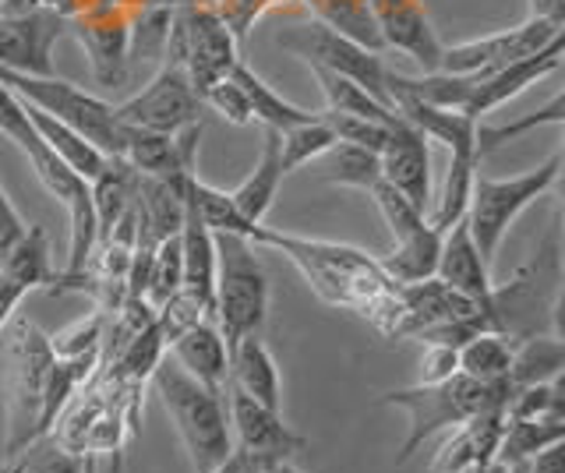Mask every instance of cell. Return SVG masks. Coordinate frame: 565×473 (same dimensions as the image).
I'll return each mask as SVG.
<instances>
[{"label": "cell", "mask_w": 565, "mask_h": 473, "mask_svg": "<svg viewBox=\"0 0 565 473\" xmlns=\"http://www.w3.org/2000/svg\"><path fill=\"white\" fill-rule=\"evenodd\" d=\"M255 248H273L282 258H290L305 283L322 297L326 304L343 308L367 319L382 336H396L399 322V283L385 276L379 258H371L361 248L335 240H311L273 230V226H255Z\"/></svg>", "instance_id": "obj_1"}, {"label": "cell", "mask_w": 565, "mask_h": 473, "mask_svg": "<svg viewBox=\"0 0 565 473\" xmlns=\"http://www.w3.org/2000/svg\"><path fill=\"white\" fill-rule=\"evenodd\" d=\"M505 399H509L505 385H484L459 372L441 381H417V385H406V389H393L379 396L382 407H399L411 413V431H406V442L396 452V463L411 460L428 438L467 424V420L481 417L488 410H502Z\"/></svg>", "instance_id": "obj_2"}, {"label": "cell", "mask_w": 565, "mask_h": 473, "mask_svg": "<svg viewBox=\"0 0 565 473\" xmlns=\"http://www.w3.org/2000/svg\"><path fill=\"white\" fill-rule=\"evenodd\" d=\"M152 385H156V396L163 399L167 413L173 417L177 431L184 438L194 473H209L212 466H220L230 455V449H234L230 413H226V389L223 393L209 389V385L191 378L184 367L170 357H163L152 367Z\"/></svg>", "instance_id": "obj_3"}, {"label": "cell", "mask_w": 565, "mask_h": 473, "mask_svg": "<svg viewBox=\"0 0 565 473\" xmlns=\"http://www.w3.org/2000/svg\"><path fill=\"white\" fill-rule=\"evenodd\" d=\"M53 350L50 336L29 319H18L8 336V438L4 460L50 434L46 402H50Z\"/></svg>", "instance_id": "obj_4"}, {"label": "cell", "mask_w": 565, "mask_h": 473, "mask_svg": "<svg viewBox=\"0 0 565 473\" xmlns=\"http://www.w3.org/2000/svg\"><path fill=\"white\" fill-rule=\"evenodd\" d=\"M269 311V276L255 258V244L237 234H216V293H212V319H216L226 350L244 336H255Z\"/></svg>", "instance_id": "obj_5"}, {"label": "cell", "mask_w": 565, "mask_h": 473, "mask_svg": "<svg viewBox=\"0 0 565 473\" xmlns=\"http://www.w3.org/2000/svg\"><path fill=\"white\" fill-rule=\"evenodd\" d=\"M0 85H8L14 96H22L43 114L64 120L67 128H75L103 155H124L128 125L114 114V103L85 93L75 82H64L57 75H18L8 72V67H0Z\"/></svg>", "instance_id": "obj_6"}, {"label": "cell", "mask_w": 565, "mask_h": 473, "mask_svg": "<svg viewBox=\"0 0 565 473\" xmlns=\"http://www.w3.org/2000/svg\"><path fill=\"white\" fill-rule=\"evenodd\" d=\"M558 178H562V155H552V160L541 163L537 170L516 173V178H505V181L484 178L481 170L473 173L463 223L488 266L494 261V251H499L509 226L520 219L526 205H534L541 195H547V191L558 184Z\"/></svg>", "instance_id": "obj_7"}, {"label": "cell", "mask_w": 565, "mask_h": 473, "mask_svg": "<svg viewBox=\"0 0 565 473\" xmlns=\"http://www.w3.org/2000/svg\"><path fill=\"white\" fill-rule=\"evenodd\" d=\"M163 61L184 67L194 93L202 96L216 82L230 78V72L237 67V61H241L237 36L216 8L184 4V8H177L170 19Z\"/></svg>", "instance_id": "obj_8"}, {"label": "cell", "mask_w": 565, "mask_h": 473, "mask_svg": "<svg viewBox=\"0 0 565 473\" xmlns=\"http://www.w3.org/2000/svg\"><path fill=\"white\" fill-rule=\"evenodd\" d=\"M276 43L282 50H290L294 57L308 61L315 67H326V72H335L350 82H358L361 89H367L379 103L388 107V89H385V72L388 67L382 64L379 54H371L361 43H353L340 32L326 29L322 22H308V25H294V29H282ZM393 110V107H388Z\"/></svg>", "instance_id": "obj_9"}, {"label": "cell", "mask_w": 565, "mask_h": 473, "mask_svg": "<svg viewBox=\"0 0 565 473\" xmlns=\"http://www.w3.org/2000/svg\"><path fill=\"white\" fill-rule=\"evenodd\" d=\"M562 29L565 22L555 19H537L530 14L526 22L512 25L494 32V36H481V40H467V43H456L441 50V67L438 72H449V75H491L499 67L512 64V61H523L537 50L552 46L555 40H562Z\"/></svg>", "instance_id": "obj_10"}, {"label": "cell", "mask_w": 565, "mask_h": 473, "mask_svg": "<svg viewBox=\"0 0 565 473\" xmlns=\"http://www.w3.org/2000/svg\"><path fill=\"white\" fill-rule=\"evenodd\" d=\"M114 114L124 120L128 128L141 131H156V135H177L181 128L202 120V96L194 93L191 78L184 75V67H177L163 61L156 67V75L141 93L131 99H124L114 107Z\"/></svg>", "instance_id": "obj_11"}, {"label": "cell", "mask_w": 565, "mask_h": 473, "mask_svg": "<svg viewBox=\"0 0 565 473\" xmlns=\"http://www.w3.org/2000/svg\"><path fill=\"white\" fill-rule=\"evenodd\" d=\"M71 19L57 8H4L0 11V67L18 75H53V46Z\"/></svg>", "instance_id": "obj_12"}, {"label": "cell", "mask_w": 565, "mask_h": 473, "mask_svg": "<svg viewBox=\"0 0 565 473\" xmlns=\"http://www.w3.org/2000/svg\"><path fill=\"white\" fill-rule=\"evenodd\" d=\"M78 43L85 46L93 75L103 85H124L131 75V19H124L120 8H85V14H71Z\"/></svg>", "instance_id": "obj_13"}, {"label": "cell", "mask_w": 565, "mask_h": 473, "mask_svg": "<svg viewBox=\"0 0 565 473\" xmlns=\"http://www.w3.org/2000/svg\"><path fill=\"white\" fill-rule=\"evenodd\" d=\"M226 413H230V424L237 431V445L262 455V460L287 463L290 455L308 449V438L282 424L279 410L262 407L258 399L244 396L234 385H226Z\"/></svg>", "instance_id": "obj_14"}, {"label": "cell", "mask_w": 565, "mask_h": 473, "mask_svg": "<svg viewBox=\"0 0 565 473\" xmlns=\"http://www.w3.org/2000/svg\"><path fill=\"white\" fill-rule=\"evenodd\" d=\"M382 178L393 184L403 198H411L424 216L431 208V149L428 138L417 128L396 117V125L388 128V138L379 152Z\"/></svg>", "instance_id": "obj_15"}, {"label": "cell", "mask_w": 565, "mask_h": 473, "mask_svg": "<svg viewBox=\"0 0 565 473\" xmlns=\"http://www.w3.org/2000/svg\"><path fill=\"white\" fill-rule=\"evenodd\" d=\"M375 22L382 32V43L399 50V54L414 57L420 72H438L441 67V40L424 14L420 0H371Z\"/></svg>", "instance_id": "obj_16"}, {"label": "cell", "mask_w": 565, "mask_h": 473, "mask_svg": "<svg viewBox=\"0 0 565 473\" xmlns=\"http://www.w3.org/2000/svg\"><path fill=\"white\" fill-rule=\"evenodd\" d=\"M562 67V40H555L552 46H544L537 50V54H530L523 61H512L505 67H499V72H491V75H481L473 82V93L467 99V107L463 114L473 117V120H481L484 114L491 110H499L502 103L509 99H516L523 89H530L534 82L547 78V75H555Z\"/></svg>", "instance_id": "obj_17"}, {"label": "cell", "mask_w": 565, "mask_h": 473, "mask_svg": "<svg viewBox=\"0 0 565 473\" xmlns=\"http://www.w3.org/2000/svg\"><path fill=\"white\" fill-rule=\"evenodd\" d=\"M491 266L481 258L477 251V244L467 230V223L459 219L452 223L446 237H441V251H438V269L435 276L441 283H449L452 290L473 297V301L481 304H491V293H494V283H491Z\"/></svg>", "instance_id": "obj_18"}, {"label": "cell", "mask_w": 565, "mask_h": 473, "mask_svg": "<svg viewBox=\"0 0 565 473\" xmlns=\"http://www.w3.org/2000/svg\"><path fill=\"white\" fill-rule=\"evenodd\" d=\"M505 413L502 410H488L481 417L467 420V424L452 428V438L438 449L431 473H470L477 466H484L494 460V449H499Z\"/></svg>", "instance_id": "obj_19"}, {"label": "cell", "mask_w": 565, "mask_h": 473, "mask_svg": "<svg viewBox=\"0 0 565 473\" xmlns=\"http://www.w3.org/2000/svg\"><path fill=\"white\" fill-rule=\"evenodd\" d=\"M167 350L191 378H199L202 385H209V389H216V393L226 389L230 350H226V340H223L216 319H205L194 329H188L184 336H177Z\"/></svg>", "instance_id": "obj_20"}, {"label": "cell", "mask_w": 565, "mask_h": 473, "mask_svg": "<svg viewBox=\"0 0 565 473\" xmlns=\"http://www.w3.org/2000/svg\"><path fill=\"white\" fill-rule=\"evenodd\" d=\"M226 385H234L244 396L258 399L262 407L279 410L282 402V389H279V367L273 350L262 343V336H244L230 346V375Z\"/></svg>", "instance_id": "obj_21"}, {"label": "cell", "mask_w": 565, "mask_h": 473, "mask_svg": "<svg viewBox=\"0 0 565 473\" xmlns=\"http://www.w3.org/2000/svg\"><path fill=\"white\" fill-rule=\"evenodd\" d=\"M181 290L194 293L212 308V293H216V234L202 223L191 202L181 223Z\"/></svg>", "instance_id": "obj_22"}, {"label": "cell", "mask_w": 565, "mask_h": 473, "mask_svg": "<svg viewBox=\"0 0 565 473\" xmlns=\"http://www.w3.org/2000/svg\"><path fill=\"white\" fill-rule=\"evenodd\" d=\"M282 178H287V173H282V163H279V131L265 128V142H262V155H258L255 170L230 191V198H234V205L241 208V216L252 223H262L279 195Z\"/></svg>", "instance_id": "obj_23"}, {"label": "cell", "mask_w": 565, "mask_h": 473, "mask_svg": "<svg viewBox=\"0 0 565 473\" xmlns=\"http://www.w3.org/2000/svg\"><path fill=\"white\" fill-rule=\"evenodd\" d=\"M88 195H93L96 226H99V240H103V237H110V230L124 219V213L135 205L138 173L131 170V163H124L120 155H106L99 173L88 181Z\"/></svg>", "instance_id": "obj_24"}, {"label": "cell", "mask_w": 565, "mask_h": 473, "mask_svg": "<svg viewBox=\"0 0 565 473\" xmlns=\"http://www.w3.org/2000/svg\"><path fill=\"white\" fill-rule=\"evenodd\" d=\"M441 230H435L431 223H424L420 230L411 237L393 240V251H385L379 258V266L393 283H420V279H431L438 269V251H441Z\"/></svg>", "instance_id": "obj_25"}, {"label": "cell", "mask_w": 565, "mask_h": 473, "mask_svg": "<svg viewBox=\"0 0 565 473\" xmlns=\"http://www.w3.org/2000/svg\"><path fill=\"white\" fill-rule=\"evenodd\" d=\"M124 163H131L135 173L141 178H191L194 166L177 149L173 135H156V131H141L128 128L124 135Z\"/></svg>", "instance_id": "obj_26"}, {"label": "cell", "mask_w": 565, "mask_h": 473, "mask_svg": "<svg viewBox=\"0 0 565 473\" xmlns=\"http://www.w3.org/2000/svg\"><path fill=\"white\" fill-rule=\"evenodd\" d=\"M565 367V343L558 336H520L512 343V364H509V393L523 385H541L562 378Z\"/></svg>", "instance_id": "obj_27"}, {"label": "cell", "mask_w": 565, "mask_h": 473, "mask_svg": "<svg viewBox=\"0 0 565 473\" xmlns=\"http://www.w3.org/2000/svg\"><path fill=\"white\" fill-rule=\"evenodd\" d=\"M305 8L315 14V22H322L326 29L361 43L371 54H382L385 50L371 0H305Z\"/></svg>", "instance_id": "obj_28"}, {"label": "cell", "mask_w": 565, "mask_h": 473, "mask_svg": "<svg viewBox=\"0 0 565 473\" xmlns=\"http://www.w3.org/2000/svg\"><path fill=\"white\" fill-rule=\"evenodd\" d=\"M555 442H565V417H505L494 460L502 466L526 463Z\"/></svg>", "instance_id": "obj_29"}, {"label": "cell", "mask_w": 565, "mask_h": 473, "mask_svg": "<svg viewBox=\"0 0 565 473\" xmlns=\"http://www.w3.org/2000/svg\"><path fill=\"white\" fill-rule=\"evenodd\" d=\"M512 336L505 332H477L463 346H456V372L484 385H505L512 364Z\"/></svg>", "instance_id": "obj_30"}, {"label": "cell", "mask_w": 565, "mask_h": 473, "mask_svg": "<svg viewBox=\"0 0 565 473\" xmlns=\"http://www.w3.org/2000/svg\"><path fill=\"white\" fill-rule=\"evenodd\" d=\"M25 110H29V120H32V128L40 131L43 142L61 155V160L78 173V178L85 181H93L99 166L106 163V155L93 146V142H85V138L75 131V128H67L64 120L57 117H50L43 114L40 107H32V103H25Z\"/></svg>", "instance_id": "obj_31"}, {"label": "cell", "mask_w": 565, "mask_h": 473, "mask_svg": "<svg viewBox=\"0 0 565 473\" xmlns=\"http://www.w3.org/2000/svg\"><path fill=\"white\" fill-rule=\"evenodd\" d=\"M0 272H8L14 283H22L29 293L40 287H53V261H50V237L43 226H25L11 248L0 258Z\"/></svg>", "instance_id": "obj_32"}, {"label": "cell", "mask_w": 565, "mask_h": 473, "mask_svg": "<svg viewBox=\"0 0 565 473\" xmlns=\"http://www.w3.org/2000/svg\"><path fill=\"white\" fill-rule=\"evenodd\" d=\"M230 78H234V82L241 85V93H244V99H247V107H252V120H258L262 128L287 131V128L305 125V120L311 117L308 110L294 107L290 99H282V96L273 89V85H265L244 61H237V67L230 72Z\"/></svg>", "instance_id": "obj_33"}, {"label": "cell", "mask_w": 565, "mask_h": 473, "mask_svg": "<svg viewBox=\"0 0 565 473\" xmlns=\"http://www.w3.org/2000/svg\"><path fill=\"white\" fill-rule=\"evenodd\" d=\"M315 163H318V173H322V181L343 184V187H358V191H367L371 184L382 178L379 152L350 146V142L329 146Z\"/></svg>", "instance_id": "obj_34"}, {"label": "cell", "mask_w": 565, "mask_h": 473, "mask_svg": "<svg viewBox=\"0 0 565 473\" xmlns=\"http://www.w3.org/2000/svg\"><path fill=\"white\" fill-rule=\"evenodd\" d=\"M188 202L194 205V213L202 216V223L209 226L212 234H237V237H247L252 240L255 226L252 219L241 216V208L234 205V198H230V191H220L212 184H202L199 173L188 181Z\"/></svg>", "instance_id": "obj_35"}, {"label": "cell", "mask_w": 565, "mask_h": 473, "mask_svg": "<svg viewBox=\"0 0 565 473\" xmlns=\"http://www.w3.org/2000/svg\"><path fill=\"white\" fill-rule=\"evenodd\" d=\"M308 67H311V75L318 78V85H322V93H326V110L382 120V125H393V120H396V114L388 110L385 103H379L367 89H361L358 82H350V78L335 75V72H326V67H315V64H308Z\"/></svg>", "instance_id": "obj_36"}, {"label": "cell", "mask_w": 565, "mask_h": 473, "mask_svg": "<svg viewBox=\"0 0 565 473\" xmlns=\"http://www.w3.org/2000/svg\"><path fill=\"white\" fill-rule=\"evenodd\" d=\"M477 166H481V160H477V155H449L446 184H441V195H438L435 208L428 213V223L435 226V230L446 234L452 223L463 219L467 202H470V184H473Z\"/></svg>", "instance_id": "obj_37"}, {"label": "cell", "mask_w": 565, "mask_h": 473, "mask_svg": "<svg viewBox=\"0 0 565 473\" xmlns=\"http://www.w3.org/2000/svg\"><path fill=\"white\" fill-rule=\"evenodd\" d=\"M329 146H335V135H332V128L318 114H311L305 125L279 131V163H282V173H294L300 166L315 163Z\"/></svg>", "instance_id": "obj_38"}, {"label": "cell", "mask_w": 565, "mask_h": 473, "mask_svg": "<svg viewBox=\"0 0 565 473\" xmlns=\"http://www.w3.org/2000/svg\"><path fill=\"white\" fill-rule=\"evenodd\" d=\"M82 466H85V455H75L53 434H43L22 452L8 455L0 473H82Z\"/></svg>", "instance_id": "obj_39"}, {"label": "cell", "mask_w": 565, "mask_h": 473, "mask_svg": "<svg viewBox=\"0 0 565 473\" xmlns=\"http://www.w3.org/2000/svg\"><path fill=\"white\" fill-rule=\"evenodd\" d=\"M367 195H371V202H375L379 216L385 219V226H388V234H393V240L411 237L414 230H420V226L428 223V216H424L411 198H403L399 191H396L393 184H388L385 178H379L375 184H371V187H367Z\"/></svg>", "instance_id": "obj_40"}, {"label": "cell", "mask_w": 565, "mask_h": 473, "mask_svg": "<svg viewBox=\"0 0 565 473\" xmlns=\"http://www.w3.org/2000/svg\"><path fill=\"white\" fill-rule=\"evenodd\" d=\"M565 385L562 378L555 381H541V385H523V389H512L502 413L505 417H565Z\"/></svg>", "instance_id": "obj_41"}, {"label": "cell", "mask_w": 565, "mask_h": 473, "mask_svg": "<svg viewBox=\"0 0 565 473\" xmlns=\"http://www.w3.org/2000/svg\"><path fill=\"white\" fill-rule=\"evenodd\" d=\"M562 117H565V96L555 93L552 103H547L544 110L537 114H530V117H520V120H512V125H499V128H484V125H477V152H491V149H499L505 142H512L516 135L530 131V128H541V125H555L562 128Z\"/></svg>", "instance_id": "obj_42"}, {"label": "cell", "mask_w": 565, "mask_h": 473, "mask_svg": "<svg viewBox=\"0 0 565 473\" xmlns=\"http://www.w3.org/2000/svg\"><path fill=\"white\" fill-rule=\"evenodd\" d=\"M332 128L335 142H350V146H361V149H371V152H382L385 138H388V128L396 125H382V120H367V117H353V114H335V110H322L318 114Z\"/></svg>", "instance_id": "obj_43"}, {"label": "cell", "mask_w": 565, "mask_h": 473, "mask_svg": "<svg viewBox=\"0 0 565 473\" xmlns=\"http://www.w3.org/2000/svg\"><path fill=\"white\" fill-rule=\"evenodd\" d=\"M106 319L110 314H88V319H78L75 325H67L57 336H50V350L57 357H82V354H93V350H103L106 343Z\"/></svg>", "instance_id": "obj_44"}, {"label": "cell", "mask_w": 565, "mask_h": 473, "mask_svg": "<svg viewBox=\"0 0 565 473\" xmlns=\"http://www.w3.org/2000/svg\"><path fill=\"white\" fill-rule=\"evenodd\" d=\"M202 107H212L220 117H226L230 125H252V107H247V99L241 93V85L234 78H223L216 82L212 89L202 93Z\"/></svg>", "instance_id": "obj_45"}, {"label": "cell", "mask_w": 565, "mask_h": 473, "mask_svg": "<svg viewBox=\"0 0 565 473\" xmlns=\"http://www.w3.org/2000/svg\"><path fill=\"white\" fill-rule=\"evenodd\" d=\"M424 375L420 381H441L456 375V346H441V343H428L424 346Z\"/></svg>", "instance_id": "obj_46"}, {"label": "cell", "mask_w": 565, "mask_h": 473, "mask_svg": "<svg viewBox=\"0 0 565 473\" xmlns=\"http://www.w3.org/2000/svg\"><path fill=\"white\" fill-rule=\"evenodd\" d=\"M25 219L18 216V208L11 205V198H8V191L0 187V258H4V251L11 248V244L22 237V230H25Z\"/></svg>", "instance_id": "obj_47"}, {"label": "cell", "mask_w": 565, "mask_h": 473, "mask_svg": "<svg viewBox=\"0 0 565 473\" xmlns=\"http://www.w3.org/2000/svg\"><path fill=\"white\" fill-rule=\"evenodd\" d=\"M276 463H269V460H262V455H255V452H247V449H241V445H234L230 449V455L220 463V466H212L209 473H265V470H273Z\"/></svg>", "instance_id": "obj_48"}, {"label": "cell", "mask_w": 565, "mask_h": 473, "mask_svg": "<svg viewBox=\"0 0 565 473\" xmlns=\"http://www.w3.org/2000/svg\"><path fill=\"white\" fill-rule=\"evenodd\" d=\"M25 287L14 283V279L8 272H0V329H4L11 319H14V308L25 301Z\"/></svg>", "instance_id": "obj_49"}, {"label": "cell", "mask_w": 565, "mask_h": 473, "mask_svg": "<svg viewBox=\"0 0 565 473\" xmlns=\"http://www.w3.org/2000/svg\"><path fill=\"white\" fill-rule=\"evenodd\" d=\"M526 473H565V442H555L526 460Z\"/></svg>", "instance_id": "obj_50"}, {"label": "cell", "mask_w": 565, "mask_h": 473, "mask_svg": "<svg viewBox=\"0 0 565 473\" xmlns=\"http://www.w3.org/2000/svg\"><path fill=\"white\" fill-rule=\"evenodd\" d=\"M530 14H537V19L565 22V0H530Z\"/></svg>", "instance_id": "obj_51"}, {"label": "cell", "mask_w": 565, "mask_h": 473, "mask_svg": "<svg viewBox=\"0 0 565 473\" xmlns=\"http://www.w3.org/2000/svg\"><path fill=\"white\" fill-rule=\"evenodd\" d=\"M470 473H505V466H502L499 460H491V463H484V466H477V470H470Z\"/></svg>", "instance_id": "obj_52"}, {"label": "cell", "mask_w": 565, "mask_h": 473, "mask_svg": "<svg viewBox=\"0 0 565 473\" xmlns=\"http://www.w3.org/2000/svg\"><path fill=\"white\" fill-rule=\"evenodd\" d=\"M265 473H297L294 466H287V463H276L273 470H265Z\"/></svg>", "instance_id": "obj_53"}, {"label": "cell", "mask_w": 565, "mask_h": 473, "mask_svg": "<svg viewBox=\"0 0 565 473\" xmlns=\"http://www.w3.org/2000/svg\"><path fill=\"white\" fill-rule=\"evenodd\" d=\"M4 4H8V0H0V8H4Z\"/></svg>", "instance_id": "obj_54"}]
</instances>
